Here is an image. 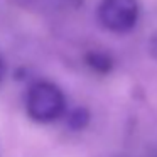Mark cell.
<instances>
[{"instance_id":"obj_1","label":"cell","mask_w":157,"mask_h":157,"mask_svg":"<svg viewBox=\"0 0 157 157\" xmlns=\"http://www.w3.org/2000/svg\"><path fill=\"white\" fill-rule=\"evenodd\" d=\"M66 100L59 86L49 81H37L25 95V112L37 123H51L63 117Z\"/></svg>"},{"instance_id":"obj_3","label":"cell","mask_w":157,"mask_h":157,"mask_svg":"<svg viewBox=\"0 0 157 157\" xmlns=\"http://www.w3.org/2000/svg\"><path fill=\"white\" fill-rule=\"evenodd\" d=\"M85 63L93 73L96 75H101V76H106L113 71L115 68V61L113 58L105 51H100V49H91L85 54Z\"/></svg>"},{"instance_id":"obj_6","label":"cell","mask_w":157,"mask_h":157,"mask_svg":"<svg viewBox=\"0 0 157 157\" xmlns=\"http://www.w3.org/2000/svg\"><path fill=\"white\" fill-rule=\"evenodd\" d=\"M4 76H5V63L2 59V56H0V83L4 81Z\"/></svg>"},{"instance_id":"obj_2","label":"cell","mask_w":157,"mask_h":157,"mask_svg":"<svg viewBox=\"0 0 157 157\" xmlns=\"http://www.w3.org/2000/svg\"><path fill=\"white\" fill-rule=\"evenodd\" d=\"M139 0H101L98 7V19L110 32L125 34L139 22Z\"/></svg>"},{"instance_id":"obj_5","label":"cell","mask_w":157,"mask_h":157,"mask_svg":"<svg viewBox=\"0 0 157 157\" xmlns=\"http://www.w3.org/2000/svg\"><path fill=\"white\" fill-rule=\"evenodd\" d=\"M147 51H149L150 58L157 61V32H154V34L150 36L149 42H147Z\"/></svg>"},{"instance_id":"obj_4","label":"cell","mask_w":157,"mask_h":157,"mask_svg":"<svg viewBox=\"0 0 157 157\" xmlns=\"http://www.w3.org/2000/svg\"><path fill=\"white\" fill-rule=\"evenodd\" d=\"M90 120H91V113L86 106H76L71 112L68 113V118H66V123L71 130L75 132H81L86 127L90 125Z\"/></svg>"}]
</instances>
